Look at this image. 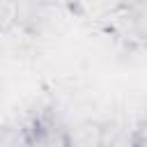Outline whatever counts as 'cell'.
<instances>
[{
    "mask_svg": "<svg viewBox=\"0 0 147 147\" xmlns=\"http://www.w3.org/2000/svg\"><path fill=\"white\" fill-rule=\"evenodd\" d=\"M30 147H69V129H64L51 115L34 119L32 129H25Z\"/></svg>",
    "mask_w": 147,
    "mask_h": 147,
    "instance_id": "obj_1",
    "label": "cell"
},
{
    "mask_svg": "<svg viewBox=\"0 0 147 147\" xmlns=\"http://www.w3.org/2000/svg\"><path fill=\"white\" fill-rule=\"evenodd\" d=\"M2 147H30L25 131H18V133L5 131V133H2Z\"/></svg>",
    "mask_w": 147,
    "mask_h": 147,
    "instance_id": "obj_2",
    "label": "cell"
},
{
    "mask_svg": "<svg viewBox=\"0 0 147 147\" xmlns=\"http://www.w3.org/2000/svg\"><path fill=\"white\" fill-rule=\"evenodd\" d=\"M133 147H147V136H140V138L133 142Z\"/></svg>",
    "mask_w": 147,
    "mask_h": 147,
    "instance_id": "obj_3",
    "label": "cell"
},
{
    "mask_svg": "<svg viewBox=\"0 0 147 147\" xmlns=\"http://www.w3.org/2000/svg\"><path fill=\"white\" fill-rule=\"evenodd\" d=\"M69 147H71V145H69Z\"/></svg>",
    "mask_w": 147,
    "mask_h": 147,
    "instance_id": "obj_4",
    "label": "cell"
}]
</instances>
